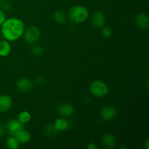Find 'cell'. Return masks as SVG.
<instances>
[{
  "mask_svg": "<svg viewBox=\"0 0 149 149\" xmlns=\"http://www.w3.org/2000/svg\"><path fill=\"white\" fill-rule=\"evenodd\" d=\"M31 113L29 111H23L20 112L18 115V117L17 119L19 120V122H21L22 124H26L31 120Z\"/></svg>",
  "mask_w": 149,
  "mask_h": 149,
  "instance_id": "ac0fdd59",
  "label": "cell"
},
{
  "mask_svg": "<svg viewBox=\"0 0 149 149\" xmlns=\"http://www.w3.org/2000/svg\"><path fill=\"white\" fill-rule=\"evenodd\" d=\"M17 88L22 93H28L33 89V82L29 79L22 78L17 81Z\"/></svg>",
  "mask_w": 149,
  "mask_h": 149,
  "instance_id": "ba28073f",
  "label": "cell"
},
{
  "mask_svg": "<svg viewBox=\"0 0 149 149\" xmlns=\"http://www.w3.org/2000/svg\"><path fill=\"white\" fill-rule=\"evenodd\" d=\"M106 23V17L103 13L100 11L95 12L92 17V24L95 28L101 29L105 26Z\"/></svg>",
  "mask_w": 149,
  "mask_h": 149,
  "instance_id": "52a82bcc",
  "label": "cell"
},
{
  "mask_svg": "<svg viewBox=\"0 0 149 149\" xmlns=\"http://www.w3.org/2000/svg\"><path fill=\"white\" fill-rule=\"evenodd\" d=\"M31 52L32 55H33L36 57H40L42 54L44 53L43 48L38 45H33L31 48Z\"/></svg>",
  "mask_w": 149,
  "mask_h": 149,
  "instance_id": "ffe728a7",
  "label": "cell"
},
{
  "mask_svg": "<svg viewBox=\"0 0 149 149\" xmlns=\"http://www.w3.org/2000/svg\"><path fill=\"white\" fill-rule=\"evenodd\" d=\"M70 20L75 23H81L85 21L89 16V11L87 7L81 5H77L71 7L68 13Z\"/></svg>",
  "mask_w": 149,
  "mask_h": 149,
  "instance_id": "7a4b0ae2",
  "label": "cell"
},
{
  "mask_svg": "<svg viewBox=\"0 0 149 149\" xmlns=\"http://www.w3.org/2000/svg\"><path fill=\"white\" fill-rule=\"evenodd\" d=\"M5 128L9 134H10L12 136H15L19 131L24 129V127L23 124L19 122L18 119H12L6 123Z\"/></svg>",
  "mask_w": 149,
  "mask_h": 149,
  "instance_id": "5b68a950",
  "label": "cell"
},
{
  "mask_svg": "<svg viewBox=\"0 0 149 149\" xmlns=\"http://www.w3.org/2000/svg\"><path fill=\"white\" fill-rule=\"evenodd\" d=\"M7 146L10 149H17L20 147V143L18 142L15 136L9 137L6 141Z\"/></svg>",
  "mask_w": 149,
  "mask_h": 149,
  "instance_id": "e0dca14e",
  "label": "cell"
},
{
  "mask_svg": "<svg viewBox=\"0 0 149 149\" xmlns=\"http://www.w3.org/2000/svg\"><path fill=\"white\" fill-rule=\"evenodd\" d=\"M58 112L61 116L68 117L74 113V108L69 103H63L58 106Z\"/></svg>",
  "mask_w": 149,
  "mask_h": 149,
  "instance_id": "9c48e42d",
  "label": "cell"
},
{
  "mask_svg": "<svg viewBox=\"0 0 149 149\" xmlns=\"http://www.w3.org/2000/svg\"><path fill=\"white\" fill-rule=\"evenodd\" d=\"M149 141H148V139H146V149H148V148H149Z\"/></svg>",
  "mask_w": 149,
  "mask_h": 149,
  "instance_id": "d4e9b609",
  "label": "cell"
},
{
  "mask_svg": "<svg viewBox=\"0 0 149 149\" xmlns=\"http://www.w3.org/2000/svg\"><path fill=\"white\" fill-rule=\"evenodd\" d=\"M24 33V40L29 44L35 43L40 37V30L36 26H31Z\"/></svg>",
  "mask_w": 149,
  "mask_h": 149,
  "instance_id": "277c9868",
  "label": "cell"
},
{
  "mask_svg": "<svg viewBox=\"0 0 149 149\" xmlns=\"http://www.w3.org/2000/svg\"><path fill=\"white\" fill-rule=\"evenodd\" d=\"M58 132V131L55 127L54 125H47L45 127V133L50 138H53L55 135H57Z\"/></svg>",
  "mask_w": 149,
  "mask_h": 149,
  "instance_id": "d6986e66",
  "label": "cell"
},
{
  "mask_svg": "<svg viewBox=\"0 0 149 149\" xmlns=\"http://www.w3.org/2000/svg\"><path fill=\"white\" fill-rule=\"evenodd\" d=\"M53 19L56 23H60V24H63L66 22L67 17L66 15L62 11L60 10H57L53 13Z\"/></svg>",
  "mask_w": 149,
  "mask_h": 149,
  "instance_id": "2e32d148",
  "label": "cell"
},
{
  "mask_svg": "<svg viewBox=\"0 0 149 149\" xmlns=\"http://www.w3.org/2000/svg\"><path fill=\"white\" fill-rule=\"evenodd\" d=\"M137 26L142 29H148L149 26V17L146 13H139L135 18Z\"/></svg>",
  "mask_w": 149,
  "mask_h": 149,
  "instance_id": "8fae6325",
  "label": "cell"
},
{
  "mask_svg": "<svg viewBox=\"0 0 149 149\" xmlns=\"http://www.w3.org/2000/svg\"><path fill=\"white\" fill-rule=\"evenodd\" d=\"M54 126L58 132H62V131H65V130L68 129V122L66 119L61 118V119H58L55 121Z\"/></svg>",
  "mask_w": 149,
  "mask_h": 149,
  "instance_id": "9a60e30c",
  "label": "cell"
},
{
  "mask_svg": "<svg viewBox=\"0 0 149 149\" xmlns=\"http://www.w3.org/2000/svg\"><path fill=\"white\" fill-rule=\"evenodd\" d=\"M102 144L103 146L108 148H113L116 144V139L114 136L111 134H106L102 138Z\"/></svg>",
  "mask_w": 149,
  "mask_h": 149,
  "instance_id": "4fadbf2b",
  "label": "cell"
},
{
  "mask_svg": "<svg viewBox=\"0 0 149 149\" xmlns=\"http://www.w3.org/2000/svg\"><path fill=\"white\" fill-rule=\"evenodd\" d=\"M11 52V46L8 41L3 40L0 42V56L7 57Z\"/></svg>",
  "mask_w": 149,
  "mask_h": 149,
  "instance_id": "5bb4252c",
  "label": "cell"
},
{
  "mask_svg": "<svg viewBox=\"0 0 149 149\" xmlns=\"http://www.w3.org/2000/svg\"><path fill=\"white\" fill-rule=\"evenodd\" d=\"M15 137L16 138V139L18 141V142L20 143H27L31 139V135L30 132H28V131L24 130V129L22 130L19 131Z\"/></svg>",
  "mask_w": 149,
  "mask_h": 149,
  "instance_id": "7c38bea8",
  "label": "cell"
},
{
  "mask_svg": "<svg viewBox=\"0 0 149 149\" xmlns=\"http://www.w3.org/2000/svg\"><path fill=\"white\" fill-rule=\"evenodd\" d=\"M87 149H97V146L96 145H95V143H89L88 145H87Z\"/></svg>",
  "mask_w": 149,
  "mask_h": 149,
  "instance_id": "603a6c76",
  "label": "cell"
},
{
  "mask_svg": "<svg viewBox=\"0 0 149 149\" xmlns=\"http://www.w3.org/2000/svg\"><path fill=\"white\" fill-rule=\"evenodd\" d=\"M89 91L92 95L97 97H103L109 93V87L102 81H94L89 87Z\"/></svg>",
  "mask_w": 149,
  "mask_h": 149,
  "instance_id": "3957f363",
  "label": "cell"
},
{
  "mask_svg": "<svg viewBox=\"0 0 149 149\" xmlns=\"http://www.w3.org/2000/svg\"><path fill=\"white\" fill-rule=\"evenodd\" d=\"M117 115V110L112 106H106L100 111L102 119L106 121H111L114 119Z\"/></svg>",
  "mask_w": 149,
  "mask_h": 149,
  "instance_id": "8992f818",
  "label": "cell"
},
{
  "mask_svg": "<svg viewBox=\"0 0 149 149\" xmlns=\"http://www.w3.org/2000/svg\"><path fill=\"white\" fill-rule=\"evenodd\" d=\"M3 134H4V128L1 125H0V136L3 135Z\"/></svg>",
  "mask_w": 149,
  "mask_h": 149,
  "instance_id": "cb8c5ba5",
  "label": "cell"
},
{
  "mask_svg": "<svg viewBox=\"0 0 149 149\" xmlns=\"http://www.w3.org/2000/svg\"><path fill=\"white\" fill-rule=\"evenodd\" d=\"M5 20H6L5 15H4V12H3L1 10H0V26L2 25V23H4V21Z\"/></svg>",
  "mask_w": 149,
  "mask_h": 149,
  "instance_id": "7402d4cb",
  "label": "cell"
},
{
  "mask_svg": "<svg viewBox=\"0 0 149 149\" xmlns=\"http://www.w3.org/2000/svg\"><path fill=\"white\" fill-rule=\"evenodd\" d=\"M101 34L103 37L109 38L112 35V30L109 27H103L101 28Z\"/></svg>",
  "mask_w": 149,
  "mask_h": 149,
  "instance_id": "44dd1931",
  "label": "cell"
},
{
  "mask_svg": "<svg viewBox=\"0 0 149 149\" xmlns=\"http://www.w3.org/2000/svg\"><path fill=\"white\" fill-rule=\"evenodd\" d=\"M25 31V25L20 19L12 17L7 19L1 26V32L6 40L14 42L21 37Z\"/></svg>",
  "mask_w": 149,
  "mask_h": 149,
  "instance_id": "6da1fadb",
  "label": "cell"
},
{
  "mask_svg": "<svg viewBox=\"0 0 149 149\" xmlns=\"http://www.w3.org/2000/svg\"><path fill=\"white\" fill-rule=\"evenodd\" d=\"M11 97L7 95H0V112H6L10 109L12 106Z\"/></svg>",
  "mask_w": 149,
  "mask_h": 149,
  "instance_id": "30bf717a",
  "label": "cell"
}]
</instances>
